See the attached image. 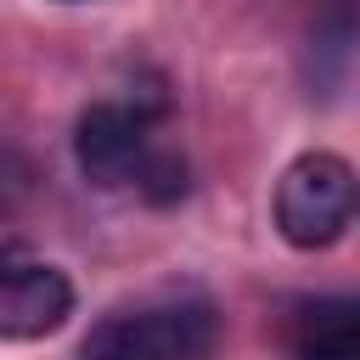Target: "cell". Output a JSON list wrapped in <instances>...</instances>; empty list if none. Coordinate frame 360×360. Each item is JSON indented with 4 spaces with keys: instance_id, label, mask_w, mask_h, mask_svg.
Wrapping results in <instances>:
<instances>
[{
    "instance_id": "4",
    "label": "cell",
    "mask_w": 360,
    "mask_h": 360,
    "mask_svg": "<svg viewBox=\"0 0 360 360\" xmlns=\"http://www.w3.org/2000/svg\"><path fill=\"white\" fill-rule=\"evenodd\" d=\"M146 152L152 146H146V112L141 107H124V101L84 107V118L73 129V158H79L90 186H135Z\"/></svg>"
},
{
    "instance_id": "5",
    "label": "cell",
    "mask_w": 360,
    "mask_h": 360,
    "mask_svg": "<svg viewBox=\"0 0 360 360\" xmlns=\"http://www.w3.org/2000/svg\"><path fill=\"white\" fill-rule=\"evenodd\" d=\"M298 360H360V309L354 298H315L292 332Z\"/></svg>"
},
{
    "instance_id": "6",
    "label": "cell",
    "mask_w": 360,
    "mask_h": 360,
    "mask_svg": "<svg viewBox=\"0 0 360 360\" xmlns=\"http://www.w3.org/2000/svg\"><path fill=\"white\" fill-rule=\"evenodd\" d=\"M28 163L17 158V152H0V214H11L22 197H28Z\"/></svg>"
},
{
    "instance_id": "1",
    "label": "cell",
    "mask_w": 360,
    "mask_h": 360,
    "mask_svg": "<svg viewBox=\"0 0 360 360\" xmlns=\"http://www.w3.org/2000/svg\"><path fill=\"white\" fill-rule=\"evenodd\" d=\"M219 338V315L208 298L180 292L141 309H118L90 326L79 360H208Z\"/></svg>"
},
{
    "instance_id": "3",
    "label": "cell",
    "mask_w": 360,
    "mask_h": 360,
    "mask_svg": "<svg viewBox=\"0 0 360 360\" xmlns=\"http://www.w3.org/2000/svg\"><path fill=\"white\" fill-rule=\"evenodd\" d=\"M73 309V281L34 259L28 248H0V338L11 343H28V338H45L68 321Z\"/></svg>"
},
{
    "instance_id": "2",
    "label": "cell",
    "mask_w": 360,
    "mask_h": 360,
    "mask_svg": "<svg viewBox=\"0 0 360 360\" xmlns=\"http://www.w3.org/2000/svg\"><path fill=\"white\" fill-rule=\"evenodd\" d=\"M354 219V169L338 152H304L276 180V231L292 248H332Z\"/></svg>"
}]
</instances>
